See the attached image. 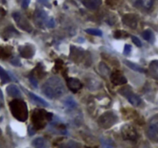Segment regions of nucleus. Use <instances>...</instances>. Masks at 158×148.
I'll return each instance as SVG.
<instances>
[{
    "mask_svg": "<svg viewBox=\"0 0 158 148\" xmlns=\"http://www.w3.org/2000/svg\"><path fill=\"white\" fill-rule=\"evenodd\" d=\"M29 79H30V83H31V84H32V85L34 86V87H36V88H37V85H38V83H37V79H36V78L34 77V76H32V75H31V76H30Z\"/></svg>",
    "mask_w": 158,
    "mask_h": 148,
    "instance_id": "nucleus-30",
    "label": "nucleus"
},
{
    "mask_svg": "<svg viewBox=\"0 0 158 148\" xmlns=\"http://www.w3.org/2000/svg\"><path fill=\"white\" fill-rule=\"evenodd\" d=\"M119 93L121 95H123L124 97H126L127 99V100L132 105L135 106V107H138L141 104L142 100H141L140 97L139 96H137L136 94H135L132 90L129 87H123V88L120 89L119 90Z\"/></svg>",
    "mask_w": 158,
    "mask_h": 148,
    "instance_id": "nucleus-5",
    "label": "nucleus"
},
{
    "mask_svg": "<svg viewBox=\"0 0 158 148\" xmlns=\"http://www.w3.org/2000/svg\"><path fill=\"white\" fill-rule=\"evenodd\" d=\"M19 54L22 57L25 59H30L35 54V47L31 44H26L19 46Z\"/></svg>",
    "mask_w": 158,
    "mask_h": 148,
    "instance_id": "nucleus-10",
    "label": "nucleus"
},
{
    "mask_svg": "<svg viewBox=\"0 0 158 148\" xmlns=\"http://www.w3.org/2000/svg\"><path fill=\"white\" fill-rule=\"evenodd\" d=\"M30 2V0H22V7L23 9H26L29 6Z\"/></svg>",
    "mask_w": 158,
    "mask_h": 148,
    "instance_id": "nucleus-32",
    "label": "nucleus"
},
{
    "mask_svg": "<svg viewBox=\"0 0 158 148\" xmlns=\"http://www.w3.org/2000/svg\"><path fill=\"white\" fill-rule=\"evenodd\" d=\"M147 136L150 140L158 141V116L153 117L149 123Z\"/></svg>",
    "mask_w": 158,
    "mask_h": 148,
    "instance_id": "nucleus-8",
    "label": "nucleus"
},
{
    "mask_svg": "<svg viewBox=\"0 0 158 148\" xmlns=\"http://www.w3.org/2000/svg\"><path fill=\"white\" fill-rule=\"evenodd\" d=\"M11 63H12V64L15 65V66H21L20 62H19V60H18V59H16V58L12 60H11Z\"/></svg>",
    "mask_w": 158,
    "mask_h": 148,
    "instance_id": "nucleus-34",
    "label": "nucleus"
},
{
    "mask_svg": "<svg viewBox=\"0 0 158 148\" xmlns=\"http://www.w3.org/2000/svg\"><path fill=\"white\" fill-rule=\"evenodd\" d=\"M131 51H132V46L130 45H126L124 48V51H123L124 55H129Z\"/></svg>",
    "mask_w": 158,
    "mask_h": 148,
    "instance_id": "nucleus-29",
    "label": "nucleus"
},
{
    "mask_svg": "<svg viewBox=\"0 0 158 148\" xmlns=\"http://www.w3.org/2000/svg\"><path fill=\"white\" fill-rule=\"evenodd\" d=\"M124 63L126 65V66H128V67H129L130 69H133V70L137 71V72H145V69H143L141 66H140L139 65H137V64H135V63H132V62L127 61V60H125Z\"/></svg>",
    "mask_w": 158,
    "mask_h": 148,
    "instance_id": "nucleus-22",
    "label": "nucleus"
},
{
    "mask_svg": "<svg viewBox=\"0 0 158 148\" xmlns=\"http://www.w3.org/2000/svg\"><path fill=\"white\" fill-rule=\"evenodd\" d=\"M0 99H3V94H2V92L1 90H0Z\"/></svg>",
    "mask_w": 158,
    "mask_h": 148,
    "instance_id": "nucleus-36",
    "label": "nucleus"
},
{
    "mask_svg": "<svg viewBox=\"0 0 158 148\" xmlns=\"http://www.w3.org/2000/svg\"><path fill=\"white\" fill-rule=\"evenodd\" d=\"M52 114L47 112L42 109H36L32 114V120L34 127L36 130H41L46 127L48 121L52 119Z\"/></svg>",
    "mask_w": 158,
    "mask_h": 148,
    "instance_id": "nucleus-3",
    "label": "nucleus"
},
{
    "mask_svg": "<svg viewBox=\"0 0 158 148\" xmlns=\"http://www.w3.org/2000/svg\"><path fill=\"white\" fill-rule=\"evenodd\" d=\"M38 2L42 5L45 6L47 7H51V5L49 3V0H38Z\"/></svg>",
    "mask_w": 158,
    "mask_h": 148,
    "instance_id": "nucleus-31",
    "label": "nucleus"
},
{
    "mask_svg": "<svg viewBox=\"0 0 158 148\" xmlns=\"http://www.w3.org/2000/svg\"><path fill=\"white\" fill-rule=\"evenodd\" d=\"M29 95H30V96L31 99H32L34 102H35L37 104H38V105L43 106V107H48V106H49V104H48L44 100V99H43L42 98H40V96H37V95L34 94V93H30V92L29 93Z\"/></svg>",
    "mask_w": 158,
    "mask_h": 148,
    "instance_id": "nucleus-18",
    "label": "nucleus"
},
{
    "mask_svg": "<svg viewBox=\"0 0 158 148\" xmlns=\"http://www.w3.org/2000/svg\"><path fill=\"white\" fill-rule=\"evenodd\" d=\"M127 36V33H125L124 31H121V30H117L114 33V36H115V39H120L122 37H126Z\"/></svg>",
    "mask_w": 158,
    "mask_h": 148,
    "instance_id": "nucleus-26",
    "label": "nucleus"
},
{
    "mask_svg": "<svg viewBox=\"0 0 158 148\" xmlns=\"http://www.w3.org/2000/svg\"><path fill=\"white\" fill-rule=\"evenodd\" d=\"M117 121H118V117L116 114L112 111H108L99 117L98 123L102 128L109 129L112 127Z\"/></svg>",
    "mask_w": 158,
    "mask_h": 148,
    "instance_id": "nucleus-4",
    "label": "nucleus"
},
{
    "mask_svg": "<svg viewBox=\"0 0 158 148\" xmlns=\"http://www.w3.org/2000/svg\"><path fill=\"white\" fill-rule=\"evenodd\" d=\"M142 36L144 40L150 42V43H153V41H154V34L151 30L147 29L144 31L142 33Z\"/></svg>",
    "mask_w": 158,
    "mask_h": 148,
    "instance_id": "nucleus-21",
    "label": "nucleus"
},
{
    "mask_svg": "<svg viewBox=\"0 0 158 148\" xmlns=\"http://www.w3.org/2000/svg\"><path fill=\"white\" fill-rule=\"evenodd\" d=\"M12 49L9 47H4V46H0V59L9 58L11 56Z\"/></svg>",
    "mask_w": 158,
    "mask_h": 148,
    "instance_id": "nucleus-20",
    "label": "nucleus"
},
{
    "mask_svg": "<svg viewBox=\"0 0 158 148\" xmlns=\"http://www.w3.org/2000/svg\"><path fill=\"white\" fill-rule=\"evenodd\" d=\"M64 104L68 108H75L77 107V103L71 96H68L64 101Z\"/></svg>",
    "mask_w": 158,
    "mask_h": 148,
    "instance_id": "nucleus-24",
    "label": "nucleus"
},
{
    "mask_svg": "<svg viewBox=\"0 0 158 148\" xmlns=\"http://www.w3.org/2000/svg\"><path fill=\"white\" fill-rule=\"evenodd\" d=\"M82 3L87 9L94 10L100 6L102 0H82Z\"/></svg>",
    "mask_w": 158,
    "mask_h": 148,
    "instance_id": "nucleus-15",
    "label": "nucleus"
},
{
    "mask_svg": "<svg viewBox=\"0 0 158 148\" xmlns=\"http://www.w3.org/2000/svg\"><path fill=\"white\" fill-rule=\"evenodd\" d=\"M85 31V33H87L88 34L93 35V36H102V32L101 31L100 29H94V28L86 29Z\"/></svg>",
    "mask_w": 158,
    "mask_h": 148,
    "instance_id": "nucleus-25",
    "label": "nucleus"
},
{
    "mask_svg": "<svg viewBox=\"0 0 158 148\" xmlns=\"http://www.w3.org/2000/svg\"><path fill=\"white\" fill-rule=\"evenodd\" d=\"M1 107H2V104H1V103H0V108H1Z\"/></svg>",
    "mask_w": 158,
    "mask_h": 148,
    "instance_id": "nucleus-38",
    "label": "nucleus"
},
{
    "mask_svg": "<svg viewBox=\"0 0 158 148\" xmlns=\"http://www.w3.org/2000/svg\"><path fill=\"white\" fill-rule=\"evenodd\" d=\"M34 22L36 25L39 27H42L43 25L46 24L47 20L48 19L47 14L44 10H41V9H37L35 11L34 15Z\"/></svg>",
    "mask_w": 158,
    "mask_h": 148,
    "instance_id": "nucleus-9",
    "label": "nucleus"
},
{
    "mask_svg": "<svg viewBox=\"0 0 158 148\" xmlns=\"http://www.w3.org/2000/svg\"><path fill=\"white\" fill-rule=\"evenodd\" d=\"M41 90L47 97L51 99H58L64 95L65 87L59 77L52 76L43 84Z\"/></svg>",
    "mask_w": 158,
    "mask_h": 148,
    "instance_id": "nucleus-1",
    "label": "nucleus"
},
{
    "mask_svg": "<svg viewBox=\"0 0 158 148\" xmlns=\"http://www.w3.org/2000/svg\"><path fill=\"white\" fill-rule=\"evenodd\" d=\"M149 70L151 76L155 79L158 80V60H153L150 63Z\"/></svg>",
    "mask_w": 158,
    "mask_h": 148,
    "instance_id": "nucleus-17",
    "label": "nucleus"
},
{
    "mask_svg": "<svg viewBox=\"0 0 158 148\" xmlns=\"http://www.w3.org/2000/svg\"><path fill=\"white\" fill-rule=\"evenodd\" d=\"M1 134H2V130H1V129H0V136H1Z\"/></svg>",
    "mask_w": 158,
    "mask_h": 148,
    "instance_id": "nucleus-37",
    "label": "nucleus"
},
{
    "mask_svg": "<svg viewBox=\"0 0 158 148\" xmlns=\"http://www.w3.org/2000/svg\"><path fill=\"white\" fill-rule=\"evenodd\" d=\"M28 130H29V134H30V135H34V134L36 133V129H35V127H34L29 126V127H28Z\"/></svg>",
    "mask_w": 158,
    "mask_h": 148,
    "instance_id": "nucleus-33",
    "label": "nucleus"
},
{
    "mask_svg": "<svg viewBox=\"0 0 158 148\" xmlns=\"http://www.w3.org/2000/svg\"><path fill=\"white\" fill-rule=\"evenodd\" d=\"M122 137L125 140L129 141H136L138 138V134L136 129L130 124H125L121 128Z\"/></svg>",
    "mask_w": 158,
    "mask_h": 148,
    "instance_id": "nucleus-6",
    "label": "nucleus"
},
{
    "mask_svg": "<svg viewBox=\"0 0 158 148\" xmlns=\"http://www.w3.org/2000/svg\"><path fill=\"white\" fill-rule=\"evenodd\" d=\"M6 92L10 96L14 98H20L21 97V92L19 89L16 87V85H12L8 86L6 87Z\"/></svg>",
    "mask_w": 158,
    "mask_h": 148,
    "instance_id": "nucleus-16",
    "label": "nucleus"
},
{
    "mask_svg": "<svg viewBox=\"0 0 158 148\" xmlns=\"http://www.w3.org/2000/svg\"><path fill=\"white\" fill-rule=\"evenodd\" d=\"M132 40H133V43H134L138 47H141V46H142V43H141L140 40L136 36H132Z\"/></svg>",
    "mask_w": 158,
    "mask_h": 148,
    "instance_id": "nucleus-28",
    "label": "nucleus"
},
{
    "mask_svg": "<svg viewBox=\"0 0 158 148\" xmlns=\"http://www.w3.org/2000/svg\"><path fill=\"white\" fill-rule=\"evenodd\" d=\"M67 84L68 88L71 90L73 93H77L78 90H80L82 87V84L79 80L76 78L70 77L67 79Z\"/></svg>",
    "mask_w": 158,
    "mask_h": 148,
    "instance_id": "nucleus-13",
    "label": "nucleus"
},
{
    "mask_svg": "<svg viewBox=\"0 0 158 148\" xmlns=\"http://www.w3.org/2000/svg\"><path fill=\"white\" fill-rule=\"evenodd\" d=\"M0 78H1V80H2V84H7V83L10 82V80L9 74L7 73L6 71L3 68L1 67V66H0Z\"/></svg>",
    "mask_w": 158,
    "mask_h": 148,
    "instance_id": "nucleus-23",
    "label": "nucleus"
},
{
    "mask_svg": "<svg viewBox=\"0 0 158 148\" xmlns=\"http://www.w3.org/2000/svg\"><path fill=\"white\" fill-rule=\"evenodd\" d=\"M133 4L137 8L149 10L153 5V0H133Z\"/></svg>",
    "mask_w": 158,
    "mask_h": 148,
    "instance_id": "nucleus-14",
    "label": "nucleus"
},
{
    "mask_svg": "<svg viewBox=\"0 0 158 148\" xmlns=\"http://www.w3.org/2000/svg\"><path fill=\"white\" fill-rule=\"evenodd\" d=\"M32 144L35 147L43 148L47 146V141L44 138H43V137H38V138H36L33 141Z\"/></svg>",
    "mask_w": 158,
    "mask_h": 148,
    "instance_id": "nucleus-19",
    "label": "nucleus"
},
{
    "mask_svg": "<svg viewBox=\"0 0 158 148\" xmlns=\"http://www.w3.org/2000/svg\"><path fill=\"white\" fill-rule=\"evenodd\" d=\"M10 109L12 114L16 120L24 122L28 118V109L23 100L15 99L10 103Z\"/></svg>",
    "mask_w": 158,
    "mask_h": 148,
    "instance_id": "nucleus-2",
    "label": "nucleus"
},
{
    "mask_svg": "<svg viewBox=\"0 0 158 148\" xmlns=\"http://www.w3.org/2000/svg\"><path fill=\"white\" fill-rule=\"evenodd\" d=\"M45 25H46V26L48 27V28H53V27L55 26V20H54V19L50 18V19H48L47 20Z\"/></svg>",
    "mask_w": 158,
    "mask_h": 148,
    "instance_id": "nucleus-27",
    "label": "nucleus"
},
{
    "mask_svg": "<svg viewBox=\"0 0 158 148\" xmlns=\"http://www.w3.org/2000/svg\"><path fill=\"white\" fill-rule=\"evenodd\" d=\"M6 14V12L2 10V8H0V16H3V15Z\"/></svg>",
    "mask_w": 158,
    "mask_h": 148,
    "instance_id": "nucleus-35",
    "label": "nucleus"
},
{
    "mask_svg": "<svg viewBox=\"0 0 158 148\" xmlns=\"http://www.w3.org/2000/svg\"><path fill=\"white\" fill-rule=\"evenodd\" d=\"M123 23L126 26L129 27L131 29H136L138 23V18L136 15L133 14H126L125 15L122 19Z\"/></svg>",
    "mask_w": 158,
    "mask_h": 148,
    "instance_id": "nucleus-12",
    "label": "nucleus"
},
{
    "mask_svg": "<svg viewBox=\"0 0 158 148\" xmlns=\"http://www.w3.org/2000/svg\"><path fill=\"white\" fill-rule=\"evenodd\" d=\"M13 17L16 23L17 24V25L21 29L28 32V33H31L33 31L32 25H30L27 19H26L22 14H20L18 12H16V13H13Z\"/></svg>",
    "mask_w": 158,
    "mask_h": 148,
    "instance_id": "nucleus-7",
    "label": "nucleus"
},
{
    "mask_svg": "<svg viewBox=\"0 0 158 148\" xmlns=\"http://www.w3.org/2000/svg\"><path fill=\"white\" fill-rule=\"evenodd\" d=\"M110 80L111 82L115 85H123L127 83V80L123 72L119 70H115L111 73Z\"/></svg>",
    "mask_w": 158,
    "mask_h": 148,
    "instance_id": "nucleus-11",
    "label": "nucleus"
}]
</instances>
